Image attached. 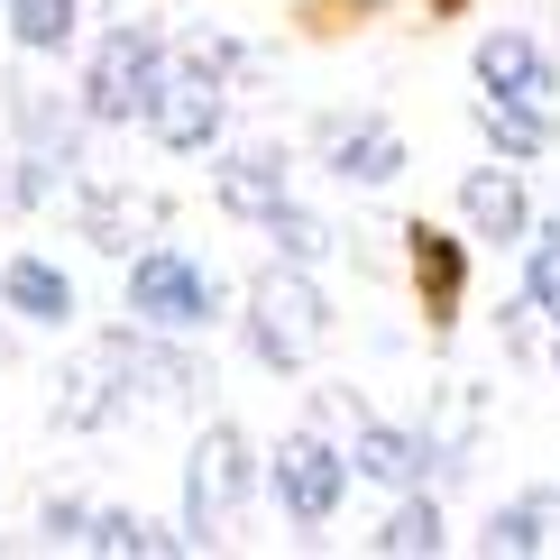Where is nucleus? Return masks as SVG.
<instances>
[{
	"label": "nucleus",
	"instance_id": "obj_1",
	"mask_svg": "<svg viewBox=\"0 0 560 560\" xmlns=\"http://www.w3.org/2000/svg\"><path fill=\"white\" fill-rule=\"evenodd\" d=\"M240 322H248V349H258L276 377H294V368L331 340V294L313 285V267L276 258L258 285H248V313H240Z\"/></svg>",
	"mask_w": 560,
	"mask_h": 560
},
{
	"label": "nucleus",
	"instance_id": "obj_2",
	"mask_svg": "<svg viewBox=\"0 0 560 560\" xmlns=\"http://www.w3.org/2000/svg\"><path fill=\"white\" fill-rule=\"evenodd\" d=\"M166 74H175V46L156 28H138V19H120V28L92 46V65H83V110L102 129H129V120H148V102H156Z\"/></svg>",
	"mask_w": 560,
	"mask_h": 560
},
{
	"label": "nucleus",
	"instance_id": "obj_3",
	"mask_svg": "<svg viewBox=\"0 0 560 560\" xmlns=\"http://www.w3.org/2000/svg\"><path fill=\"white\" fill-rule=\"evenodd\" d=\"M248 497H258V451H248L240 423H212L194 441V459H184V542L212 551Z\"/></svg>",
	"mask_w": 560,
	"mask_h": 560
},
{
	"label": "nucleus",
	"instance_id": "obj_4",
	"mask_svg": "<svg viewBox=\"0 0 560 560\" xmlns=\"http://www.w3.org/2000/svg\"><path fill=\"white\" fill-rule=\"evenodd\" d=\"M129 313L148 322V331H212L221 285H212V267H194L184 248H138L129 258Z\"/></svg>",
	"mask_w": 560,
	"mask_h": 560
},
{
	"label": "nucleus",
	"instance_id": "obj_5",
	"mask_svg": "<svg viewBox=\"0 0 560 560\" xmlns=\"http://www.w3.org/2000/svg\"><path fill=\"white\" fill-rule=\"evenodd\" d=\"M349 478H359V469H349V451H331L322 432H285V441H276V459H267V487H276V505H285L294 524H331Z\"/></svg>",
	"mask_w": 560,
	"mask_h": 560
},
{
	"label": "nucleus",
	"instance_id": "obj_6",
	"mask_svg": "<svg viewBox=\"0 0 560 560\" xmlns=\"http://www.w3.org/2000/svg\"><path fill=\"white\" fill-rule=\"evenodd\" d=\"M221 120H230V83L202 74V65H175V74L156 83V102H148V138H156L166 156L221 148Z\"/></svg>",
	"mask_w": 560,
	"mask_h": 560
},
{
	"label": "nucleus",
	"instance_id": "obj_7",
	"mask_svg": "<svg viewBox=\"0 0 560 560\" xmlns=\"http://www.w3.org/2000/svg\"><path fill=\"white\" fill-rule=\"evenodd\" d=\"M313 148H322V166L340 184H395V166H405V138H395V120H377V110H322Z\"/></svg>",
	"mask_w": 560,
	"mask_h": 560
},
{
	"label": "nucleus",
	"instance_id": "obj_8",
	"mask_svg": "<svg viewBox=\"0 0 560 560\" xmlns=\"http://www.w3.org/2000/svg\"><path fill=\"white\" fill-rule=\"evenodd\" d=\"M212 202H221L230 221H258V230H267V221L294 202V156L276 148V138H258V148H230L221 166H212Z\"/></svg>",
	"mask_w": 560,
	"mask_h": 560
},
{
	"label": "nucleus",
	"instance_id": "obj_9",
	"mask_svg": "<svg viewBox=\"0 0 560 560\" xmlns=\"http://www.w3.org/2000/svg\"><path fill=\"white\" fill-rule=\"evenodd\" d=\"M459 221H469V240H487V248H524L533 240L524 175L515 166H469L459 175Z\"/></svg>",
	"mask_w": 560,
	"mask_h": 560
},
{
	"label": "nucleus",
	"instance_id": "obj_10",
	"mask_svg": "<svg viewBox=\"0 0 560 560\" xmlns=\"http://www.w3.org/2000/svg\"><path fill=\"white\" fill-rule=\"evenodd\" d=\"M349 469H359L368 487H423L441 478V451H432V432L423 423H349Z\"/></svg>",
	"mask_w": 560,
	"mask_h": 560
},
{
	"label": "nucleus",
	"instance_id": "obj_11",
	"mask_svg": "<svg viewBox=\"0 0 560 560\" xmlns=\"http://www.w3.org/2000/svg\"><path fill=\"white\" fill-rule=\"evenodd\" d=\"M478 83L505 92V102H542V110L560 102V65H551L524 28H487V37H478Z\"/></svg>",
	"mask_w": 560,
	"mask_h": 560
},
{
	"label": "nucleus",
	"instance_id": "obj_12",
	"mask_svg": "<svg viewBox=\"0 0 560 560\" xmlns=\"http://www.w3.org/2000/svg\"><path fill=\"white\" fill-rule=\"evenodd\" d=\"M10 120H19V156H37V166H56V175L83 166V120L92 110H65V102H46L37 83H10Z\"/></svg>",
	"mask_w": 560,
	"mask_h": 560
},
{
	"label": "nucleus",
	"instance_id": "obj_13",
	"mask_svg": "<svg viewBox=\"0 0 560 560\" xmlns=\"http://www.w3.org/2000/svg\"><path fill=\"white\" fill-rule=\"evenodd\" d=\"M120 405H129V377H120V359H110V349H92V359H74L56 377V423L65 432H102V423H120Z\"/></svg>",
	"mask_w": 560,
	"mask_h": 560
},
{
	"label": "nucleus",
	"instance_id": "obj_14",
	"mask_svg": "<svg viewBox=\"0 0 560 560\" xmlns=\"http://www.w3.org/2000/svg\"><path fill=\"white\" fill-rule=\"evenodd\" d=\"M0 303H10L19 322H37V331H65V322H74V276L56 258H10L0 267Z\"/></svg>",
	"mask_w": 560,
	"mask_h": 560
},
{
	"label": "nucleus",
	"instance_id": "obj_15",
	"mask_svg": "<svg viewBox=\"0 0 560 560\" xmlns=\"http://www.w3.org/2000/svg\"><path fill=\"white\" fill-rule=\"evenodd\" d=\"M478 129L497 156H542L551 148V110L542 102H505V92H478Z\"/></svg>",
	"mask_w": 560,
	"mask_h": 560
},
{
	"label": "nucleus",
	"instance_id": "obj_16",
	"mask_svg": "<svg viewBox=\"0 0 560 560\" xmlns=\"http://www.w3.org/2000/svg\"><path fill=\"white\" fill-rule=\"evenodd\" d=\"M551 487H533V497H515V505H497V515H487V533H478V542H487V560H524V551H542L551 542Z\"/></svg>",
	"mask_w": 560,
	"mask_h": 560
},
{
	"label": "nucleus",
	"instance_id": "obj_17",
	"mask_svg": "<svg viewBox=\"0 0 560 560\" xmlns=\"http://www.w3.org/2000/svg\"><path fill=\"white\" fill-rule=\"evenodd\" d=\"M423 432H432V451H441V478H459V469H469V451H478V386H441Z\"/></svg>",
	"mask_w": 560,
	"mask_h": 560
},
{
	"label": "nucleus",
	"instance_id": "obj_18",
	"mask_svg": "<svg viewBox=\"0 0 560 560\" xmlns=\"http://www.w3.org/2000/svg\"><path fill=\"white\" fill-rule=\"evenodd\" d=\"M405 240H413V285H423V313L451 322V303H459V240H441V230H423V221H413Z\"/></svg>",
	"mask_w": 560,
	"mask_h": 560
},
{
	"label": "nucleus",
	"instance_id": "obj_19",
	"mask_svg": "<svg viewBox=\"0 0 560 560\" xmlns=\"http://www.w3.org/2000/svg\"><path fill=\"white\" fill-rule=\"evenodd\" d=\"M0 10H10V37L28 56H65L74 46V0H0Z\"/></svg>",
	"mask_w": 560,
	"mask_h": 560
},
{
	"label": "nucleus",
	"instance_id": "obj_20",
	"mask_svg": "<svg viewBox=\"0 0 560 560\" xmlns=\"http://www.w3.org/2000/svg\"><path fill=\"white\" fill-rule=\"evenodd\" d=\"M267 240H276V258H294V267H322L340 248V230L322 221V212H303V202H285V212L267 221Z\"/></svg>",
	"mask_w": 560,
	"mask_h": 560
},
{
	"label": "nucleus",
	"instance_id": "obj_21",
	"mask_svg": "<svg viewBox=\"0 0 560 560\" xmlns=\"http://www.w3.org/2000/svg\"><path fill=\"white\" fill-rule=\"evenodd\" d=\"M83 551H102V560H138V551H166V533H156L148 515H129V505H102L83 533Z\"/></svg>",
	"mask_w": 560,
	"mask_h": 560
},
{
	"label": "nucleus",
	"instance_id": "obj_22",
	"mask_svg": "<svg viewBox=\"0 0 560 560\" xmlns=\"http://www.w3.org/2000/svg\"><path fill=\"white\" fill-rule=\"evenodd\" d=\"M377 551L386 560H413V551H441V505L432 497H405V505H395V515H386V533H377Z\"/></svg>",
	"mask_w": 560,
	"mask_h": 560
},
{
	"label": "nucleus",
	"instance_id": "obj_23",
	"mask_svg": "<svg viewBox=\"0 0 560 560\" xmlns=\"http://www.w3.org/2000/svg\"><path fill=\"white\" fill-rule=\"evenodd\" d=\"M83 240L110 248V258H129V194H120V184H92V194H83Z\"/></svg>",
	"mask_w": 560,
	"mask_h": 560
},
{
	"label": "nucleus",
	"instance_id": "obj_24",
	"mask_svg": "<svg viewBox=\"0 0 560 560\" xmlns=\"http://www.w3.org/2000/svg\"><path fill=\"white\" fill-rule=\"evenodd\" d=\"M524 294H533V313H542L551 331H560V221L524 248Z\"/></svg>",
	"mask_w": 560,
	"mask_h": 560
},
{
	"label": "nucleus",
	"instance_id": "obj_25",
	"mask_svg": "<svg viewBox=\"0 0 560 560\" xmlns=\"http://www.w3.org/2000/svg\"><path fill=\"white\" fill-rule=\"evenodd\" d=\"M37 524H46V542H83V533H92V505H83V497H46Z\"/></svg>",
	"mask_w": 560,
	"mask_h": 560
},
{
	"label": "nucleus",
	"instance_id": "obj_26",
	"mask_svg": "<svg viewBox=\"0 0 560 560\" xmlns=\"http://www.w3.org/2000/svg\"><path fill=\"white\" fill-rule=\"evenodd\" d=\"M551 377H560V349H551Z\"/></svg>",
	"mask_w": 560,
	"mask_h": 560
}]
</instances>
